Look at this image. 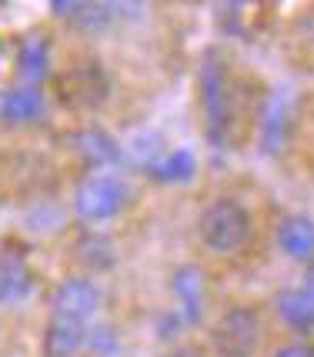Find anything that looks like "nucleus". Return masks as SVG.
Returning <instances> with one entry per match:
<instances>
[{"instance_id": "18", "label": "nucleus", "mask_w": 314, "mask_h": 357, "mask_svg": "<svg viewBox=\"0 0 314 357\" xmlns=\"http://www.w3.org/2000/svg\"><path fill=\"white\" fill-rule=\"evenodd\" d=\"M167 357H204V354H201L197 347H190V344H177V347H174Z\"/></svg>"}, {"instance_id": "10", "label": "nucleus", "mask_w": 314, "mask_h": 357, "mask_svg": "<svg viewBox=\"0 0 314 357\" xmlns=\"http://www.w3.org/2000/svg\"><path fill=\"white\" fill-rule=\"evenodd\" d=\"M274 314H278V321L287 324L291 331L308 334V331H314V294L304 284H298V287H281V291L274 294Z\"/></svg>"}, {"instance_id": "21", "label": "nucleus", "mask_w": 314, "mask_h": 357, "mask_svg": "<svg viewBox=\"0 0 314 357\" xmlns=\"http://www.w3.org/2000/svg\"><path fill=\"white\" fill-rule=\"evenodd\" d=\"M231 3H244V0H231Z\"/></svg>"}, {"instance_id": "17", "label": "nucleus", "mask_w": 314, "mask_h": 357, "mask_svg": "<svg viewBox=\"0 0 314 357\" xmlns=\"http://www.w3.org/2000/svg\"><path fill=\"white\" fill-rule=\"evenodd\" d=\"M271 357H314V344L311 341H287L281 347H274Z\"/></svg>"}, {"instance_id": "13", "label": "nucleus", "mask_w": 314, "mask_h": 357, "mask_svg": "<svg viewBox=\"0 0 314 357\" xmlns=\"http://www.w3.org/2000/svg\"><path fill=\"white\" fill-rule=\"evenodd\" d=\"M194 171H197V160H194V154H190L188 147L164 151L147 167V174L154 177L157 184H188V181H194Z\"/></svg>"}, {"instance_id": "20", "label": "nucleus", "mask_w": 314, "mask_h": 357, "mask_svg": "<svg viewBox=\"0 0 314 357\" xmlns=\"http://www.w3.org/2000/svg\"><path fill=\"white\" fill-rule=\"evenodd\" d=\"M301 284H304V287H308V291L314 294V261L308 264V271H304V280H301Z\"/></svg>"}, {"instance_id": "9", "label": "nucleus", "mask_w": 314, "mask_h": 357, "mask_svg": "<svg viewBox=\"0 0 314 357\" xmlns=\"http://www.w3.org/2000/svg\"><path fill=\"white\" fill-rule=\"evenodd\" d=\"M87 344V324L67 314H50L44 331V354L47 357H77Z\"/></svg>"}, {"instance_id": "12", "label": "nucleus", "mask_w": 314, "mask_h": 357, "mask_svg": "<svg viewBox=\"0 0 314 357\" xmlns=\"http://www.w3.org/2000/svg\"><path fill=\"white\" fill-rule=\"evenodd\" d=\"M44 110H47V100H44V93L37 91L33 84L10 87V91L0 93V117L7 124H31Z\"/></svg>"}, {"instance_id": "7", "label": "nucleus", "mask_w": 314, "mask_h": 357, "mask_svg": "<svg viewBox=\"0 0 314 357\" xmlns=\"http://www.w3.org/2000/svg\"><path fill=\"white\" fill-rule=\"evenodd\" d=\"M50 307H54V314H67V317H77L87 324L100 307V291H97L94 280L87 278H67L57 284Z\"/></svg>"}, {"instance_id": "14", "label": "nucleus", "mask_w": 314, "mask_h": 357, "mask_svg": "<svg viewBox=\"0 0 314 357\" xmlns=\"http://www.w3.org/2000/svg\"><path fill=\"white\" fill-rule=\"evenodd\" d=\"M17 70L27 84H37V80L47 77L50 70V44L47 37H27L20 44V54H17Z\"/></svg>"}, {"instance_id": "16", "label": "nucleus", "mask_w": 314, "mask_h": 357, "mask_svg": "<svg viewBox=\"0 0 314 357\" xmlns=\"http://www.w3.org/2000/svg\"><path fill=\"white\" fill-rule=\"evenodd\" d=\"M281 140H284V104L274 97L264 107V114H261V144H264L267 154H278Z\"/></svg>"}, {"instance_id": "11", "label": "nucleus", "mask_w": 314, "mask_h": 357, "mask_svg": "<svg viewBox=\"0 0 314 357\" xmlns=\"http://www.w3.org/2000/svg\"><path fill=\"white\" fill-rule=\"evenodd\" d=\"M33 291V274L27 261L14 254V250H0V304L10 307L27 301Z\"/></svg>"}, {"instance_id": "6", "label": "nucleus", "mask_w": 314, "mask_h": 357, "mask_svg": "<svg viewBox=\"0 0 314 357\" xmlns=\"http://www.w3.org/2000/svg\"><path fill=\"white\" fill-rule=\"evenodd\" d=\"M67 144L74 147V154L91 164L94 171H110L124 160V147L117 144L114 134H107L104 127H80L77 134H70Z\"/></svg>"}, {"instance_id": "5", "label": "nucleus", "mask_w": 314, "mask_h": 357, "mask_svg": "<svg viewBox=\"0 0 314 357\" xmlns=\"http://www.w3.org/2000/svg\"><path fill=\"white\" fill-rule=\"evenodd\" d=\"M171 297L184 327H197L207 307V278L197 264H181L171 274Z\"/></svg>"}, {"instance_id": "15", "label": "nucleus", "mask_w": 314, "mask_h": 357, "mask_svg": "<svg viewBox=\"0 0 314 357\" xmlns=\"http://www.w3.org/2000/svg\"><path fill=\"white\" fill-rule=\"evenodd\" d=\"M77 261L87 271H110L117 261V250L107 241V234H87L77 244Z\"/></svg>"}, {"instance_id": "4", "label": "nucleus", "mask_w": 314, "mask_h": 357, "mask_svg": "<svg viewBox=\"0 0 314 357\" xmlns=\"http://www.w3.org/2000/svg\"><path fill=\"white\" fill-rule=\"evenodd\" d=\"M127 184L110 171H94L84 177L74 194V214L84 224H107L127 207Z\"/></svg>"}, {"instance_id": "8", "label": "nucleus", "mask_w": 314, "mask_h": 357, "mask_svg": "<svg viewBox=\"0 0 314 357\" xmlns=\"http://www.w3.org/2000/svg\"><path fill=\"white\" fill-rule=\"evenodd\" d=\"M274 244L281 257L294 264H311L314 261V220L308 214H287L274 227Z\"/></svg>"}, {"instance_id": "2", "label": "nucleus", "mask_w": 314, "mask_h": 357, "mask_svg": "<svg viewBox=\"0 0 314 357\" xmlns=\"http://www.w3.org/2000/svg\"><path fill=\"white\" fill-rule=\"evenodd\" d=\"M201 121L211 147L224 151L234 130V100H231V74L218 50L201 61Z\"/></svg>"}, {"instance_id": "1", "label": "nucleus", "mask_w": 314, "mask_h": 357, "mask_svg": "<svg viewBox=\"0 0 314 357\" xmlns=\"http://www.w3.org/2000/svg\"><path fill=\"white\" fill-rule=\"evenodd\" d=\"M197 241L214 257L241 254L251 241V211L231 194L214 197L197 218Z\"/></svg>"}, {"instance_id": "19", "label": "nucleus", "mask_w": 314, "mask_h": 357, "mask_svg": "<svg viewBox=\"0 0 314 357\" xmlns=\"http://www.w3.org/2000/svg\"><path fill=\"white\" fill-rule=\"evenodd\" d=\"M50 3H54V10H61V14H67V10L77 7V0H50Z\"/></svg>"}, {"instance_id": "3", "label": "nucleus", "mask_w": 314, "mask_h": 357, "mask_svg": "<svg viewBox=\"0 0 314 357\" xmlns=\"http://www.w3.org/2000/svg\"><path fill=\"white\" fill-rule=\"evenodd\" d=\"M264 337L261 314L251 304H231L224 307L214 327H211V347L218 357H254Z\"/></svg>"}]
</instances>
